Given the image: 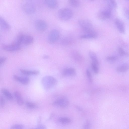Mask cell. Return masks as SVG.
<instances>
[{"mask_svg":"<svg viewBox=\"0 0 129 129\" xmlns=\"http://www.w3.org/2000/svg\"><path fill=\"white\" fill-rule=\"evenodd\" d=\"M74 42L73 38L70 36H66L62 38L60 41L61 44L67 46L72 44Z\"/></svg>","mask_w":129,"mask_h":129,"instance_id":"13","label":"cell"},{"mask_svg":"<svg viewBox=\"0 0 129 129\" xmlns=\"http://www.w3.org/2000/svg\"><path fill=\"white\" fill-rule=\"evenodd\" d=\"M34 129H46V127L44 125L40 124L38 125Z\"/></svg>","mask_w":129,"mask_h":129,"instance_id":"38","label":"cell"},{"mask_svg":"<svg viewBox=\"0 0 129 129\" xmlns=\"http://www.w3.org/2000/svg\"><path fill=\"white\" fill-rule=\"evenodd\" d=\"M49 58V56L47 55H45L43 56V58L44 59H47Z\"/></svg>","mask_w":129,"mask_h":129,"instance_id":"39","label":"cell"},{"mask_svg":"<svg viewBox=\"0 0 129 129\" xmlns=\"http://www.w3.org/2000/svg\"><path fill=\"white\" fill-rule=\"evenodd\" d=\"M20 72L23 74L27 75H38L40 72L37 70H27L25 69H20Z\"/></svg>","mask_w":129,"mask_h":129,"instance_id":"20","label":"cell"},{"mask_svg":"<svg viewBox=\"0 0 129 129\" xmlns=\"http://www.w3.org/2000/svg\"><path fill=\"white\" fill-rule=\"evenodd\" d=\"M71 55L72 57L76 61H80L82 59L81 54L76 50L72 51L71 52Z\"/></svg>","mask_w":129,"mask_h":129,"instance_id":"23","label":"cell"},{"mask_svg":"<svg viewBox=\"0 0 129 129\" xmlns=\"http://www.w3.org/2000/svg\"><path fill=\"white\" fill-rule=\"evenodd\" d=\"M112 11L107 7L103 9L98 12V18L101 20H105L110 18L111 16Z\"/></svg>","mask_w":129,"mask_h":129,"instance_id":"5","label":"cell"},{"mask_svg":"<svg viewBox=\"0 0 129 129\" xmlns=\"http://www.w3.org/2000/svg\"><path fill=\"white\" fill-rule=\"evenodd\" d=\"M57 81L54 77L47 76L42 79L41 83L43 89L45 90H48L55 86L57 84Z\"/></svg>","mask_w":129,"mask_h":129,"instance_id":"1","label":"cell"},{"mask_svg":"<svg viewBox=\"0 0 129 129\" xmlns=\"http://www.w3.org/2000/svg\"><path fill=\"white\" fill-rule=\"evenodd\" d=\"M97 64L92 63L91 64L92 69L95 74H97L99 72V69Z\"/></svg>","mask_w":129,"mask_h":129,"instance_id":"32","label":"cell"},{"mask_svg":"<svg viewBox=\"0 0 129 129\" xmlns=\"http://www.w3.org/2000/svg\"><path fill=\"white\" fill-rule=\"evenodd\" d=\"M129 70V64L124 63L118 67L116 69V71L118 73H123Z\"/></svg>","mask_w":129,"mask_h":129,"instance_id":"14","label":"cell"},{"mask_svg":"<svg viewBox=\"0 0 129 129\" xmlns=\"http://www.w3.org/2000/svg\"><path fill=\"white\" fill-rule=\"evenodd\" d=\"M0 26L1 29L4 31H8L10 28L9 24L1 17H0Z\"/></svg>","mask_w":129,"mask_h":129,"instance_id":"15","label":"cell"},{"mask_svg":"<svg viewBox=\"0 0 129 129\" xmlns=\"http://www.w3.org/2000/svg\"><path fill=\"white\" fill-rule=\"evenodd\" d=\"M117 5L116 2L114 0H108L107 2V7L108 8L112 11L117 7Z\"/></svg>","mask_w":129,"mask_h":129,"instance_id":"21","label":"cell"},{"mask_svg":"<svg viewBox=\"0 0 129 129\" xmlns=\"http://www.w3.org/2000/svg\"><path fill=\"white\" fill-rule=\"evenodd\" d=\"M26 105L27 107L30 109H35L37 107V106L35 104L28 101L26 102Z\"/></svg>","mask_w":129,"mask_h":129,"instance_id":"30","label":"cell"},{"mask_svg":"<svg viewBox=\"0 0 129 129\" xmlns=\"http://www.w3.org/2000/svg\"><path fill=\"white\" fill-rule=\"evenodd\" d=\"M115 24L118 31L122 34L125 33V26L123 22L120 19L116 18L115 20Z\"/></svg>","mask_w":129,"mask_h":129,"instance_id":"10","label":"cell"},{"mask_svg":"<svg viewBox=\"0 0 129 129\" xmlns=\"http://www.w3.org/2000/svg\"><path fill=\"white\" fill-rule=\"evenodd\" d=\"M59 18L63 20L66 21L70 19L72 17L73 13L70 9L63 8L59 9L57 13Z\"/></svg>","mask_w":129,"mask_h":129,"instance_id":"3","label":"cell"},{"mask_svg":"<svg viewBox=\"0 0 129 129\" xmlns=\"http://www.w3.org/2000/svg\"><path fill=\"white\" fill-rule=\"evenodd\" d=\"M60 122L63 124H67L70 123L71 120L70 118L67 117H61L59 119Z\"/></svg>","mask_w":129,"mask_h":129,"instance_id":"27","label":"cell"},{"mask_svg":"<svg viewBox=\"0 0 129 129\" xmlns=\"http://www.w3.org/2000/svg\"><path fill=\"white\" fill-rule=\"evenodd\" d=\"M69 104L68 99L65 97H62L58 99L53 102V106L63 107H67Z\"/></svg>","mask_w":129,"mask_h":129,"instance_id":"8","label":"cell"},{"mask_svg":"<svg viewBox=\"0 0 129 129\" xmlns=\"http://www.w3.org/2000/svg\"><path fill=\"white\" fill-rule=\"evenodd\" d=\"M24 34L22 33H19L17 36L13 43L20 45L23 43Z\"/></svg>","mask_w":129,"mask_h":129,"instance_id":"22","label":"cell"},{"mask_svg":"<svg viewBox=\"0 0 129 129\" xmlns=\"http://www.w3.org/2000/svg\"><path fill=\"white\" fill-rule=\"evenodd\" d=\"M46 5L49 8L52 9H55L58 6V3L57 1L55 0H46L44 1Z\"/></svg>","mask_w":129,"mask_h":129,"instance_id":"16","label":"cell"},{"mask_svg":"<svg viewBox=\"0 0 129 129\" xmlns=\"http://www.w3.org/2000/svg\"><path fill=\"white\" fill-rule=\"evenodd\" d=\"M24 127V126L22 124H16L12 125L10 128L11 129H23Z\"/></svg>","mask_w":129,"mask_h":129,"instance_id":"31","label":"cell"},{"mask_svg":"<svg viewBox=\"0 0 129 129\" xmlns=\"http://www.w3.org/2000/svg\"><path fill=\"white\" fill-rule=\"evenodd\" d=\"M86 73L88 80L90 83L92 82V79L91 73L90 71L88 69H87L86 71Z\"/></svg>","mask_w":129,"mask_h":129,"instance_id":"34","label":"cell"},{"mask_svg":"<svg viewBox=\"0 0 129 129\" xmlns=\"http://www.w3.org/2000/svg\"><path fill=\"white\" fill-rule=\"evenodd\" d=\"M6 58L5 57H2L0 58V66H1L6 61Z\"/></svg>","mask_w":129,"mask_h":129,"instance_id":"37","label":"cell"},{"mask_svg":"<svg viewBox=\"0 0 129 129\" xmlns=\"http://www.w3.org/2000/svg\"><path fill=\"white\" fill-rule=\"evenodd\" d=\"M89 55L93 63L98 64V61L97 55L93 51H90L89 52Z\"/></svg>","mask_w":129,"mask_h":129,"instance_id":"25","label":"cell"},{"mask_svg":"<svg viewBox=\"0 0 129 129\" xmlns=\"http://www.w3.org/2000/svg\"><path fill=\"white\" fill-rule=\"evenodd\" d=\"M14 95L18 105L19 106L22 105L23 104L24 101L20 93L16 91L14 92Z\"/></svg>","mask_w":129,"mask_h":129,"instance_id":"17","label":"cell"},{"mask_svg":"<svg viewBox=\"0 0 129 129\" xmlns=\"http://www.w3.org/2000/svg\"><path fill=\"white\" fill-rule=\"evenodd\" d=\"M79 24L85 33L94 31L93 24L90 20L87 19H80L78 21Z\"/></svg>","mask_w":129,"mask_h":129,"instance_id":"2","label":"cell"},{"mask_svg":"<svg viewBox=\"0 0 129 129\" xmlns=\"http://www.w3.org/2000/svg\"><path fill=\"white\" fill-rule=\"evenodd\" d=\"M13 77L15 80L24 85H27L30 82L29 78L27 77H21L14 75Z\"/></svg>","mask_w":129,"mask_h":129,"instance_id":"11","label":"cell"},{"mask_svg":"<svg viewBox=\"0 0 129 129\" xmlns=\"http://www.w3.org/2000/svg\"><path fill=\"white\" fill-rule=\"evenodd\" d=\"M60 36L59 31L57 29L51 30L49 33L48 37V40L49 43L53 44L58 40Z\"/></svg>","mask_w":129,"mask_h":129,"instance_id":"6","label":"cell"},{"mask_svg":"<svg viewBox=\"0 0 129 129\" xmlns=\"http://www.w3.org/2000/svg\"><path fill=\"white\" fill-rule=\"evenodd\" d=\"M90 122L89 120H87L83 125V129H90Z\"/></svg>","mask_w":129,"mask_h":129,"instance_id":"33","label":"cell"},{"mask_svg":"<svg viewBox=\"0 0 129 129\" xmlns=\"http://www.w3.org/2000/svg\"><path fill=\"white\" fill-rule=\"evenodd\" d=\"M23 11L27 14L33 13L36 11V7L34 3L30 1H26L22 3L21 6Z\"/></svg>","mask_w":129,"mask_h":129,"instance_id":"4","label":"cell"},{"mask_svg":"<svg viewBox=\"0 0 129 129\" xmlns=\"http://www.w3.org/2000/svg\"><path fill=\"white\" fill-rule=\"evenodd\" d=\"M117 57L115 56H109L106 57V60L108 62L112 63L116 61Z\"/></svg>","mask_w":129,"mask_h":129,"instance_id":"28","label":"cell"},{"mask_svg":"<svg viewBox=\"0 0 129 129\" xmlns=\"http://www.w3.org/2000/svg\"><path fill=\"white\" fill-rule=\"evenodd\" d=\"M124 13L126 18L129 20V8H125L124 10Z\"/></svg>","mask_w":129,"mask_h":129,"instance_id":"36","label":"cell"},{"mask_svg":"<svg viewBox=\"0 0 129 129\" xmlns=\"http://www.w3.org/2000/svg\"><path fill=\"white\" fill-rule=\"evenodd\" d=\"M1 91L8 100L9 101H12L13 100V97L11 93L8 90L5 88H2Z\"/></svg>","mask_w":129,"mask_h":129,"instance_id":"24","label":"cell"},{"mask_svg":"<svg viewBox=\"0 0 129 129\" xmlns=\"http://www.w3.org/2000/svg\"><path fill=\"white\" fill-rule=\"evenodd\" d=\"M76 73L75 70L71 68H66L63 72V75L66 76H73L75 75Z\"/></svg>","mask_w":129,"mask_h":129,"instance_id":"18","label":"cell"},{"mask_svg":"<svg viewBox=\"0 0 129 129\" xmlns=\"http://www.w3.org/2000/svg\"><path fill=\"white\" fill-rule=\"evenodd\" d=\"M97 36V33L94 30L82 35L80 36V37L82 39H91L95 38Z\"/></svg>","mask_w":129,"mask_h":129,"instance_id":"12","label":"cell"},{"mask_svg":"<svg viewBox=\"0 0 129 129\" xmlns=\"http://www.w3.org/2000/svg\"><path fill=\"white\" fill-rule=\"evenodd\" d=\"M2 48L4 50L9 52H15L19 50L21 48L20 45L13 42L9 44H3Z\"/></svg>","mask_w":129,"mask_h":129,"instance_id":"7","label":"cell"},{"mask_svg":"<svg viewBox=\"0 0 129 129\" xmlns=\"http://www.w3.org/2000/svg\"><path fill=\"white\" fill-rule=\"evenodd\" d=\"M118 52L120 55L122 57H127L129 54L121 47L118 46L117 48Z\"/></svg>","mask_w":129,"mask_h":129,"instance_id":"26","label":"cell"},{"mask_svg":"<svg viewBox=\"0 0 129 129\" xmlns=\"http://www.w3.org/2000/svg\"><path fill=\"white\" fill-rule=\"evenodd\" d=\"M35 26L36 29L39 31L43 32L47 28L48 25L46 22L41 20H38L35 22Z\"/></svg>","mask_w":129,"mask_h":129,"instance_id":"9","label":"cell"},{"mask_svg":"<svg viewBox=\"0 0 129 129\" xmlns=\"http://www.w3.org/2000/svg\"><path fill=\"white\" fill-rule=\"evenodd\" d=\"M34 41L33 37L29 34L24 35L22 43L26 45L32 44Z\"/></svg>","mask_w":129,"mask_h":129,"instance_id":"19","label":"cell"},{"mask_svg":"<svg viewBox=\"0 0 129 129\" xmlns=\"http://www.w3.org/2000/svg\"><path fill=\"white\" fill-rule=\"evenodd\" d=\"M69 3L71 6L74 7H77L80 5V2L77 0H70L69 1Z\"/></svg>","mask_w":129,"mask_h":129,"instance_id":"29","label":"cell"},{"mask_svg":"<svg viewBox=\"0 0 129 129\" xmlns=\"http://www.w3.org/2000/svg\"><path fill=\"white\" fill-rule=\"evenodd\" d=\"M5 100L4 97L1 95L0 96V105L1 107L4 106L5 104Z\"/></svg>","mask_w":129,"mask_h":129,"instance_id":"35","label":"cell"}]
</instances>
